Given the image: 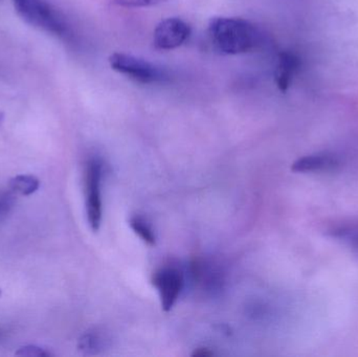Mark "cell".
Here are the masks:
<instances>
[{
    "instance_id": "1",
    "label": "cell",
    "mask_w": 358,
    "mask_h": 357,
    "mask_svg": "<svg viewBox=\"0 0 358 357\" xmlns=\"http://www.w3.org/2000/svg\"><path fill=\"white\" fill-rule=\"evenodd\" d=\"M208 31L213 44L223 54H245L261 42L259 29L241 18L214 17L208 22Z\"/></svg>"
},
{
    "instance_id": "2",
    "label": "cell",
    "mask_w": 358,
    "mask_h": 357,
    "mask_svg": "<svg viewBox=\"0 0 358 357\" xmlns=\"http://www.w3.org/2000/svg\"><path fill=\"white\" fill-rule=\"evenodd\" d=\"M19 16L31 27L59 37L69 35L64 16L46 0H12Z\"/></svg>"
},
{
    "instance_id": "3",
    "label": "cell",
    "mask_w": 358,
    "mask_h": 357,
    "mask_svg": "<svg viewBox=\"0 0 358 357\" xmlns=\"http://www.w3.org/2000/svg\"><path fill=\"white\" fill-rule=\"evenodd\" d=\"M113 71L141 84H155L165 79V73L157 65L140 57L125 52H115L109 57Z\"/></svg>"
},
{
    "instance_id": "4",
    "label": "cell",
    "mask_w": 358,
    "mask_h": 357,
    "mask_svg": "<svg viewBox=\"0 0 358 357\" xmlns=\"http://www.w3.org/2000/svg\"><path fill=\"white\" fill-rule=\"evenodd\" d=\"M102 163L96 159H90L86 163L84 173L85 186L86 215L88 224L94 232L99 231L102 221V197H101V180H102Z\"/></svg>"
},
{
    "instance_id": "5",
    "label": "cell",
    "mask_w": 358,
    "mask_h": 357,
    "mask_svg": "<svg viewBox=\"0 0 358 357\" xmlns=\"http://www.w3.org/2000/svg\"><path fill=\"white\" fill-rule=\"evenodd\" d=\"M191 34L189 24L182 19L167 18L157 25L153 34V43L159 50H170L182 45Z\"/></svg>"
},
{
    "instance_id": "6",
    "label": "cell",
    "mask_w": 358,
    "mask_h": 357,
    "mask_svg": "<svg viewBox=\"0 0 358 357\" xmlns=\"http://www.w3.org/2000/svg\"><path fill=\"white\" fill-rule=\"evenodd\" d=\"M152 282L159 291L162 307L166 312H170L176 305L182 289V276L174 268H163L155 272Z\"/></svg>"
},
{
    "instance_id": "7",
    "label": "cell",
    "mask_w": 358,
    "mask_h": 357,
    "mask_svg": "<svg viewBox=\"0 0 358 357\" xmlns=\"http://www.w3.org/2000/svg\"><path fill=\"white\" fill-rule=\"evenodd\" d=\"M299 61L296 56L290 52H281L279 54L277 68H275V80L279 89L286 92L292 83V78L298 69Z\"/></svg>"
},
{
    "instance_id": "8",
    "label": "cell",
    "mask_w": 358,
    "mask_h": 357,
    "mask_svg": "<svg viewBox=\"0 0 358 357\" xmlns=\"http://www.w3.org/2000/svg\"><path fill=\"white\" fill-rule=\"evenodd\" d=\"M10 190L22 196H29L39 189L40 182L33 175H17L8 182Z\"/></svg>"
},
{
    "instance_id": "9",
    "label": "cell",
    "mask_w": 358,
    "mask_h": 357,
    "mask_svg": "<svg viewBox=\"0 0 358 357\" xmlns=\"http://www.w3.org/2000/svg\"><path fill=\"white\" fill-rule=\"evenodd\" d=\"M130 228L134 230V232L136 235L140 236V238L143 241L149 245H155L157 238H155V233H153L151 226L145 221L143 218L138 217V216H134V217L130 218L129 220Z\"/></svg>"
},
{
    "instance_id": "10",
    "label": "cell",
    "mask_w": 358,
    "mask_h": 357,
    "mask_svg": "<svg viewBox=\"0 0 358 357\" xmlns=\"http://www.w3.org/2000/svg\"><path fill=\"white\" fill-rule=\"evenodd\" d=\"M166 0H113V3L123 8H149L163 3Z\"/></svg>"
},
{
    "instance_id": "11",
    "label": "cell",
    "mask_w": 358,
    "mask_h": 357,
    "mask_svg": "<svg viewBox=\"0 0 358 357\" xmlns=\"http://www.w3.org/2000/svg\"><path fill=\"white\" fill-rule=\"evenodd\" d=\"M17 356H27V357H45L50 356V352L46 351L43 348L38 347L35 345H27L24 347L19 348L18 351L16 352Z\"/></svg>"
},
{
    "instance_id": "12",
    "label": "cell",
    "mask_w": 358,
    "mask_h": 357,
    "mask_svg": "<svg viewBox=\"0 0 358 357\" xmlns=\"http://www.w3.org/2000/svg\"><path fill=\"white\" fill-rule=\"evenodd\" d=\"M214 356V352L210 351V349H206V348H199V349L195 350L194 354H192V356H197V357H208Z\"/></svg>"
},
{
    "instance_id": "13",
    "label": "cell",
    "mask_w": 358,
    "mask_h": 357,
    "mask_svg": "<svg viewBox=\"0 0 358 357\" xmlns=\"http://www.w3.org/2000/svg\"><path fill=\"white\" fill-rule=\"evenodd\" d=\"M3 337H4V331H3V329H2L1 327H0V342H1L2 340H3Z\"/></svg>"
},
{
    "instance_id": "14",
    "label": "cell",
    "mask_w": 358,
    "mask_h": 357,
    "mask_svg": "<svg viewBox=\"0 0 358 357\" xmlns=\"http://www.w3.org/2000/svg\"><path fill=\"white\" fill-rule=\"evenodd\" d=\"M2 122H3V113L0 112V125H1Z\"/></svg>"
},
{
    "instance_id": "15",
    "label": "cell",
    "mask_w": 358,
    "mask_h": 357,
    "mask_svg": "<svg viewBox=\"0 0 358 357\" xmlns=\"http://www.w3.org/2000/svg\"><path fill=\"white\" fill-rule=\"evenodd\" d=\"M2 210H3V205H2L1 201H0V213H1Z\"/></svg>"
}]
</instances>
